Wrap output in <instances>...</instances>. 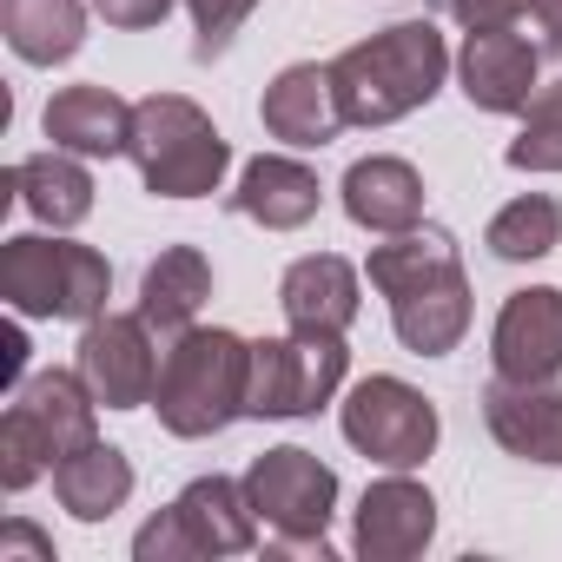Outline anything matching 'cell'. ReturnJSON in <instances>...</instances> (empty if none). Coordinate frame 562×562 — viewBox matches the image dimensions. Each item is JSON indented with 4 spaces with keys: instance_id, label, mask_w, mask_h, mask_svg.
<instances>
[{
    "instance_id": "484cf974",
    "label": "cell",
    "mask_w": 562,
    "mask_h": 562,
    "mask_svg": "<svg viewBox=\"0 0 562 562\" xmlns=\"http://www.w3.org/2000/svg\"><path fill=\"white\" fill-rule=\"evenodd\" d=\"M516 172H562V74L549 87H536V100L522 106V133L503 153Z\"/></svg>"
},
{
    "instance_id": "1f68e13d",
    "label": "cell",
    "mask_w": 562,
    "mask_h": 562,
    "mask_svg": "<svg viewBox=\"0 0 562 562\" xmlns=\"http://www.w3.org/2000/svg\"><path fill=\"white\" fill-rule=\"evenodd\" d=\"M529 14H536V27L549 34V47L562 54V0H536V8H529Z\"/></svg>"
},
{
    "instance_id": "d4e9b609",
    "label": "cell",
    "mask_w": 562,
    "mask_h": 562,
    "mask_svg": "<svg viewBox=\"0 0 562 562\" xmlns=\"http://www.w3.org/2000/svg\"><path fill=\"white\" fill-rule=\"evenodd\" d=\"M483 245L503 258V265H529V258H549L562 245V205L549 192H522L509 199L490 225H483Z\"/></svg>"
},
{
    "instance_id": "7402d4cb",
    "label": "cell",
    "mask_w": 562,
    "mask_h": 562,
    "mask_svg": "<svg viewBox=\"0 0 562 562\" xmlns=\"http://www.w3.org/2000/svg\"><path fill=\"white\" fill-rule=\"evenodd\" d=\"M0 34L27 67H67L87 47V0H0Z\"/></svg>"
},
{
    "instance_id": "603a6c76",
    "label": "cell",
    "mask_w": 562,
    "mask_h": 562,
    "mask_svg": "<svg viewBox=\"0 0 562 562\" xmlns=\"http://www.w3.org/2000/svg\"><path fill=\"white\" fill-rule=\"evenodd\" d=\"M14 192H21V205H27L41 225H54V232H74V225H87V212H93V172H87V159L67 153V146L21 159V166H14Z\"/></svg>"
},
{
    "instance_id": "4dcf8cb0",
    "label": "cell",
    "mask_w": 562,
    "mask_h": 562,
    "mask_svg": "<svg viewBox=\"0 0 562 562\" xmlns=\"http://www.w3.org/2000/svg\"><path fill=\"white\" fill-rule=\"evenodd\" d=\"M54 562V542L34 529V522H8V529H0V562Z\"/></svg>"
},
{
    "instance_id": "7c38bea8",
    "label": "cell",
    "mask_w": 562,
    "mask_h": 562,
    "mask_svg": "<svg viewBox=\"0 0 562 562\" xmlns=\"http://www.w3.org/2000/svg\"><path fill=\"white\" fill-rule=\"evenodd\" d=\"M542 54L516 27H470L457 47V87L476 113H522L536 100Z\"/></svg>"
},
{
    "instance_id": "30bf717a",
    "label": "cell",
    "mask_w": 562,
    "mask_h": 562,
    "mask_svg": "<svg viewBox=\"0 0 562 562\" xmlns=\"http://www.w3.org/2000/svg\"><path fill=\"white\" fill-rule=\"evenodd\" d=\"M159 345H153V325H146V312H100V318H87V331H80V378H87V391L100 397V411H139V404H153V391H159Z\"/></svg>"
},
{
    "instance_id": "5bb4252c",
    "label": "cell",
    "mask_w": 562,
    "mask_h": 562,
    "mask_svg": "<svg viewBox=\"0 0 562 562\" xmlns=\"http://www.w3.org/2000/svg\"><path fill=\"white\" fill-rule=\"evenodd\" d=\"M364 305V271L338 251H305L278 278V312L292 331H351Z\"/></svg>"
},
{
    "instance_id": "8fae6325",
    "label": "cell",
    "mask_w": 562,
    "mask_h": 562,
    "mask_svg": "<svg viewBox=\"0 0 562 562\" xmlns=\"http://www.w3.org/2000/svg\"><path fill=\"white\" fill-rule=\"evenodd\" d=\"M490 364L516 384H555L562 378V285L509 292L490 325Z\"/></svg>"
},
{
    "instance_id": "ac0fdd59",
    "label": "cell",
    "mask_w": 562,
    "mask_h": 562,
    "mask_svg": "<svg viewBox=\"0 0 562 562\" xmlns=\"http://www.w3.org/2000/svg\"><path fill=\"white\" fill-rule=\"evenodd\" d=\"M318 205H325V186L292 153H258L238 172V192H232V212L251 218V225H265V232H299V225L318 218Z\"/></svg>"
},
{
    "instance_id": "277c9868",
    "label": "cell",
    "mask_w": 562,
    "mask_h": 562,
    "mask_svg": "<svg viewBox=\"0 0 562 562\" xmlns=\"http://www.w3.org/2000/svg\"><path fill=\"white\" fill-rule=\"evenodd\" d=\"M100 437V397L87 391L80 371H34L8 417H0V490L21 496L41 476H54L60 457L87 450Z\"/></svg>"
},
{
    "instance_id": "8992f818",
    "label": "cell",
    "mask_w": 562,
    "mask_h": 562,
    "mask_svg": "<svg viewBox=\"0 0 562 562\" xmlns=\"http://www.w3.org/2000/svg\"><path fill=\"white\" fill-rule=\"evenodd\" d=\"M0 299L14 305V318H67L87 325L106 312L113 299V265L93 245L74 238H47V232H21L0 245Z\"/></svg>"
},
{
    "instance_id": "9c48e42d",
    "label": "cell",
    "mask_w": 562,
    "mask_h": 562,
    "mask_svg": "<svg viewBox=\"0 0 562 562\" xmlns=\"http://www.w3.org/2000/svg\"><path fill=\"white\" fill-rule=\"evenodd\" d=\"M338 430H345V443L358 450V457H371V463H384V470H417V463H430V450H437V437H443V424H437V404L417 391V384H404V378H364V384H351V397L338 404Z\"/></svg>"
},
{
    "instance_id": "ffe728a7",
    "label": "cell",
    "mask_w": 562,
    "mask_h": 562,
    "mask_svg": "<svg viewBox=\"0 0 562 562\" xmlns=\"http://www.w3.org/2000/svg\"><path fill=\"white\" fill-rule=\"evenodd\" d=\"M179 516H186V529L199 536V555H245V549H258V509H251V496H245V476L232 483V476H192L179 496Z\"/></svg>"
},
{
    "instance_id": "cb8c5ba5",
    "label": "cell",
    "mask_w": 562,
    "mask_h": 562,
    "mask_svg": "<svg viewBox=\"0 0 562 562\" xmlns=\"http://www.w3.org/2000/svg\"><path fill=\"white\" fill-rule=\"evenodd\" d=\"M54 496H60V509L74 516V522H106L113 509H126V496H133V463H126V450H113V443H87V450H74V457H60L54 463Z\"/></svg>"
},
{
    "instance_id": "44dd1931",
    "label": "cell",
    "mask_w": 562,
    "mask_h": 562,
    "mask_svg": "<svg viewBox=\"0 0 562 562\" xmlns=\"http://www.w3.org/2000/svg\"><path fill=\"white\" fill-rule=\"evenodd\" d=\"M205 299H212V258H205L199 245H166V251L146 265V278H139V312H146V325L166 331V338H179V331L205 312Z\"/></svg>"
},
{
    "instance_id": "e0dca14e",
    "label": "cell",
    "mask_w": 562,
    "mask_h": 562,
    "mask_svg": "<svg viewBox=\"0 0 562 562\" xmlns=\"http://www.w3.org/2000/svg\"><path fill=\"white\" fill-rule=\"evenodd\" d=\"M338 199H345V218H351L358 232H378V238L424 225V172H417L411 159H397V153L351 159Z\"/></svg>"
},
{
    "instance_id": "ba28073f",
    "label": "cell",
    "mask_w": 562,
    "mask_h": 562,
    "mask_svg": "<svg viewBox=\"0 0 562 562\" xmlns=\"http://www.w3.org/2000/svg\"><path fill=\"white\" fill-rule=\"evenodd\" d=\"M351 371L345 331H285V338H258L251 345V391L245 417H318Z\"/></svg>"
},
{
    "instance_id": "f1b7e54d",
    "label": "cell",
    "mask_w": 562,
    "mask_h": 562,
    "mask_svg": "<svg viewBox=\"0 0 562 562\" xmlns=\"http://www.w3.org/2000/svg\"><path fill=\"white\" fill-rule=\"evenodd\" d=\"M172 8H179V0H93V14H100L106 27H120V34H146V27H159Z\"/></svg>"
},
{
    "instance_id": "4316f807",
    "label": "cell",
    "mask_w": 562,
    "mask_h": 562,
    "mask_svg": "<svg viewBox=\"0 0 562 562\" xmlns=\"http://www.w3.org/2000/svg\"><path fill=\"white\" fill-rule=\"evenodd\" d=\"M192 8V27H199V41H192V60H218L225 47H232V34L251 21V8L258 0H186Z\"/></svg>"
},
{
    "instance_id": "7a4b0ae2",
    "label": "cell",
    "mask_w": 562,
    "mask_h": 562,
    "mask_svg": "<svg viewBox=\"0 0 562 562\" xmlns=\"http://www.w3.org/2000/svg\"><path fill=\"white\" fill-rule=\"evenodd\" d=\"M443 74H450V47H443L430 14L391 21V27H378L371 41H358V47H345L331 60L345 126H397V120H411L417 106L437 100Z\"/></svg>"
},
{
    "instance_id": "3957f363",
    "label": "cell",
    "mask_w": 562,
    "mask_h": 562,
    "mask_svg": "<svg viewBox=\"0 0 562 562\" xmlns=\"http://www.w3.org/2000/svg\"><path fill=\"white\" fill-rule=\"evenodd\" d=\"M245 391H251V345L225 325H186L166 345L153 411L172 437L199 443L245 417Z\"/></svg>"
},
{
    "instance_id": "d6986e66",
    "label": "cell",
    "mask_w": 562,
    "mask_h": 562,
    "mask_svg": "<svg viewBox=\"0 0 562 562\" xmlns=\"http://www.w3.org/2000/svg\"><path fill=\"white\" fill-rule=\"evenodd\" d=\"M47 139L80 159H120L133 153V106L113 87H60L41 113Z\"/></svg>"
},
{
    "instance_id": "5b68a950",
    "label": "cell",
    "mask_w": 562,
    "mask_h": 562,
    "mask_svg": "<svg viewBox=\"0 0 562 562\" xmlns=\"http://www.w3.org/2000/svg\"><path fill=\"white\" fill-rule=\"evenodd\" d=\"M153 199H212L232 172V139L186 93H146L133 106V153Z\"/></svg>"
},
{
    "instance_id": "4fadbf2b",
    "label": "cell",
    "mask_w": 562,
    "mask_h": 562,
    "mask_svg": "<svg viewBox=\"0 0 562 562\" xmlns=\"http://www.w3.org/2000/svg\"><path fill=\"white\" fill-rule=\"evenodd\" d=\"M430 536H437V496H430L417 476L391 470V476H378V483L358 496L351 542H358L364 562H411V555L430 549Z\"/></svg>"
},
{
    "instance_id": "9a60e30c",
    "label": "cell",
    "mask_w": 562,
    "mask_h": 562,
    "mask_svg": "<svg viewBox=\"0 0 562 562\" xmlns=\"http://www.w3.org/2000/svg\"><path fill=\"white\" fill-rule=\"evenodd\" d=\"M258 120H265V133H271V139H285V146H299V153L331 146V139L345 133V106H338L331 67H318V60L285 67V74L265 87Z\"/></svg>"
},
{
    "instance_id": "f546056e",
    "label": "cell",
    "mask_w": 562,
    "mask_h": 562,
    "mask_svg": "<svg viewBox=\"0 0 562 562\" xmlns=\"http://www.w3.org/2000/svg\"><path fill=\"white\" fill-rule=\"evenodd\" d=\"M536 0H443V14L463 27H516Z\"/></svg>"
},
{
    "instance_id": "83f0119b",
    "label": "cell",
    "mask_w": 562,
    "mask_h": 562,
    "mask_svg": "<svg viewBox=\"0 0 562 562\" xmlns=\"http://www.w3.org/2000/svg\"><path fill=\"white\" fill-rule=\"evenodd\" d=\"M133 555H139V562H205V555H199V536H192L186 516H179V503H166V509L133 536Z\"/></svg>"
},
{
    "instance_id": "52a82bcc",
    "label": "cell",
    "mask_w": 562,
    "mask_h": 562,
    "mask_svg": "<svg viewBox=\"0 0 562 562\" xmlns=\"http://www.w3.org/2000/svg\"><path fill=\"white\" fill-rule=\"evenodd\" d=\"M245 496L258 509V522L271 529V555H312V562H331V516H338V470L318 463V450L305 443H278L265 457H251L245 470Z\"/></svg>"
},
{
    "instance_id": "6da1fadb",
    "label": "cell",
    "mask_w": 562,
    "mask_h": 562,
    "mask_svg": "<svg viewBox=\"0 0 562 562\" xmlns=\"http://www.w3.org/2000/svg\"><path fill=\"white\" fill-rule=\"evenodd\" d=\"M364 278L391 299V331L417 358H450L470 331V271L443 225H411L371 245Z\"/></svg>"
},
{
    "instance_id": "2e32d148",
    "label": "cell",
    "mask_w": 562,
    "mask_h": 562,
    "mask_svg": "<svg viewBox=\"0 0 562 562\" xmlns=\"http://www.w3.org/2000/svg\"><path fill=\"white\" fill-rule=\"evenodd\" d=\"M483 424H490V437H496L509 457L562 470V391H555V384L490 378V384H483Z\"/></svg>"
}]
</instances>
